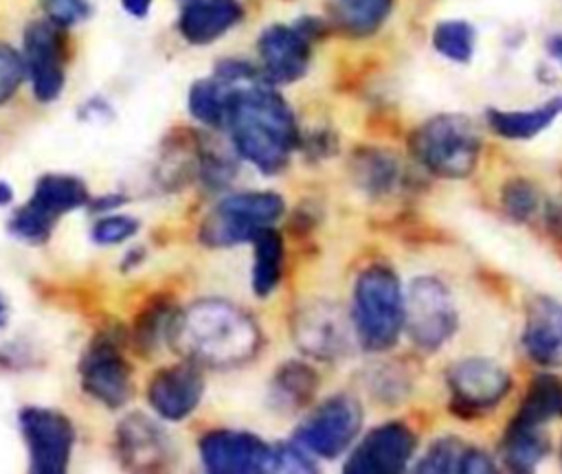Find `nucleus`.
Returning <instances> with one entry per match:
<instances>
[{"label": "nucleus", "mask_w": 562, "mask_h": 474, "mask_svg": "<svg viewBox=\"0 0 562 474\" xmlns=\"http://www.w3.org/2000/svg\"><path fill=\"white\" fill-rule=\"evenodd\" d=\"M448 386L452 404L461 415L483 413L494 408L509 391V373L487 358H465L450 366Z\"/></svg>", "instance_id": "nucleus-11"}, {"label": "nucleus", "mask_w": 562, "mask_h": 474, "mask_svg": "<svg viewBox=\"0 0 562 474\" xmlns=\"http://www.w3.org/2000/svg\"><path fill=\"white\" fill-rule=\"evenodd\" d=\"M55 226V219L48 217L46 213L37 211L33 204H24L20 206L11 222H9V228L13 235H18L20 239H26V241H33V244H42L48 239L50 230Z\"/></svg>", "instance_id": "nucleus-31"}, {"label": "nucleus", "mask_w": 562, "mask_h": 474, "mask_svg": "<svg viewBox=\"0 0 562 474\" xmlns=\"http://www.w3.org/2000/svg\"><path fill=\"white\" fill-rule=\"evenodd\" d=\"M24 66L31 77L33 94L48 103L61 94L66 42L50 20L31 22L24 31Z\"/></svg>", "instance_id": "nucleus-12"}, {"label": "nucleus", "mask_w": 562, "mask_h": 474, "mask_svg": "<svg viewBox=\"0 0 562 474\" xmlns=\"http://www.w3.org/2000/svg\"><path fill=\"white\" fill-rule=\"evenodd\" d=\"M7 316H9V309H7V303H4V298L0 294V327L7 323Z\"/></svg>", "instance_id": "nucleus-40"}, {"label": "nucleus", "mask_w": 562, "mask_h": 474, "mask_svg": "<svg viewBox=\"0 0 562 474\" xmlns=\"http://www.w3.org/2000/svg\"><path fill=\"white\" fill-rule=\"evenodd\" d=\"M362 426L360 404L349 395H334L325 399L296 428L294 443L310 456L334 459L345 452Z\"/></svg>", "instance_id": "nucleus-7"}, {"label": "nucleus", "mask_w": 562, "mask_h": 474, "mask_svg": "<svg viewBox=\"0 0 562 474\" xmlns=\"http://www.w3.org/2000/svg\"><path fill=\"white\" fill-rule=\"evenodd\" d=\"M413 158L441 178H468L481 154V140L461 114H439L424 121L408 140Z\"/></svg>", "instance_id": "nucleus-3"}, {"label": "nucleus", "mask_w": 562, "mask_h": 474, "mask_svg": "<svg viewBox=\"0 0 562 474\" xmlns=\"http://www.w3.org/2000/svg\"><path fill=\"white\" fill-rule=\"evenodd\" d=\"M283 213V200L270 191H248L224 198L202 222L200 239L224 248L250 241L259 230L272 226Z\"/></svg>", "instance_id": "nucleus-5"}, {"label": "nucleus", "mask_w": 562, "mask_h": 474, "mask_svg": "<svg viewBox=\"0 0 562 474\" xmlns=\"http://www.w3.org/2000/svg\"><path fill=\"white\" fill-rule=\"evenodd\" d=\"M547 50H549V55L562 66V33L551 35V37L547 40Z\"/></svg>", "instance_id": "nucleus-38"}, {"label": "nucleus", "mask_w": 562, "mask_h": 474, "mask_svg": "<svg viewBox=\"0 0 562 474\" xmlns=\"http://www.w3.org/2000/svg\"><path fill=\"white\" fill-rule=\"evenodd\" d=\"M393 2L395 0H327V15L342 33L367 37L389 18Z\"/></svg>", "instance_id": "nucleus-20"}, {"label": "nucleus", "mask_w": 562, "mask_h": 474, "mask_svg": "<svg viewBox=\"0 0 562 474\" xmlns=\"http://www.w3.org/2000/svg\"><path fill=\"white\" fill-rule=\"evenodd\" d=\"M81 386L97 402L119 408L130 399L132 371L112 334L97 336L79 364Z\"/></svg>", "instance_id": "nucleus-9"}, {"label": "nucleus", "mask_w": 562, "mask_h": 474, "mask_svg": "<svg viewBox=\"0 0 562 474\" xmlns=\"http://www.w3.org/2000/svg\"><path fill=\"white\" fill-rule=\"evenodd\" d=\"M522 345L538 364H562V305L538 296L531 301Z\"/></svg>", "instance_id": "nucleus-19"}, {"label": "nucleus", "mask_w": 562, "mask_h": 474, "mask_svg": "<svg viewBox=\"0 0 562 474\" xmlns=\"http://www.w3.org/2000/svg\"><path fill=\"white\" fill-rule=\"evenodd\" d=\"M123 9L134 15V18H145L149 7H151V0H121Z\"/></svg>", "instance_id": "nucleus-37"}, {"label": "nucleus", "mask_w": 562, "mask_h": 474, "mask_svg": "<svg viewBox=\"0 0 562 474\" xmlns=\"http://www.w3.org/2000/svg\"><path fill=\"white\" fill-rule=\"evenodd\" d=\"M204 393V377L195 362L187 360L182 364L160 369L147 388L151 408L169 421H180L191 415Z\"/></svg>", "instance_id": "nucleus-14"}, {"label": "nucleus", "mask_w": 562, "mask_h": 474, "mask_svg": "<svg viewBox=\"0 0 562 474\" xmlns=\"http://www.w3.org/2000/svg\"><path fill=\"white\" fill-rule=\"evenodd\" d=\"M476 33L465 20H443L432 31V46L443 57L465 64L472 59Z\"/></svg>", "instance_id": "nucleus-29"}, {"label": "nucleus", "mask_w": 562, "mask_h": 474, "mask_svg": "<svg viewBox=\"0 0 562 474\" xmlns=\"http://www.w3.org/2000/svg\"><path fill=\"white\" fill-rule=\"evenodd\" d=\"M560 114H562V97H553L547 103L531 110H514V112L490 110L487 123L498 136H505L512 140H525L540 134Z\"/></svg>", "instance_id": "nucleus-21"}, {"label": "nucleus", "mask_w": 562, "mask_h": 474, "mask_svg": "<svg viewBox=\"0 0 562 474\" xmlns=\"http://www.w3.org/2000/svg\"><path fill=\"white\" fill-rule=\"evenodd\" d=\"M178 31L191 44H211L244 15L239 0H178Z\"/></svg>", "instance_id": "nucleus-18"}, {"label": "nucleus", "mask_w": 562, "mask_h": 474, "mask_svg": "<svg viewBox=\"0 0 562 474\" xmlns=\"http://www.w3.org/2000/svg\"><path fill=\"white\" fill-rule=\"evenodd\" d=\"M316 388H318V377L303 362L283 364L272 380V393L285 410L303 408L314 397Z\"/></svg>", "instance_id": "nucleus-27"}, {"label": "nucleus", "mask_w": 562, "mask_h": 474, "mask_svg": "<svg viewBox=\"0 0 562 474\" xmlns=\"http://www.w3.org/2000/svg\"><path fill=\"white\" fill-rule=\"evenodd\" d=\"M415 435L404 424L373 428L349 456L347 472H400L415 452Z\"/></svg>", "instance_id": "nucleus-15"}, {"label": "nucleus", "mask_w": 562, "mask_h": 474, "mask_svg": "<svg viewBox=\"0 0 562 474\" xmlns=\"http://www.w3.org/2000/svg\"><path fill=\"white\" fill-rule=\"evenodd\" d=\"M468 450L470 448L461 443L457 437H441L428 448L417 470L419 472H463Z\"/></svg>", "instance_id": "nucleus-30"}, {"label": "nucleus", "mask_w": 562, "mask_h": 474, "mask_svg": "<svg viewBox=\"0 0 562 474\" xmlns=\"http://www.w3.org/2000/svg\"><path fill=\"white\" fill-rule=\"evenodd\" d=\"M136 230H138L136 219H132L127 215H110V217H103L94 224L92 239L101 246H110V244L127 241Z\"/></svg>", "instance_id": "nucleus-35"}, {"label": "nucleus", "mask_w": 562, "mask_h": 474, "mask_svg": "<svg viewBox=\"0 0 562 474\" xmlns=\"http://www.w3.org/2000/svg\"><path fill=\"white\" fill-rule=\"evenodd\" d=\"M503 206L507 215H512L518 222H525L538 208V193L527 180L514 178L503 189Z\"/></svg>", "instance_id": "nucleus-32"}, {"label": "nucleus", "mask_w": 562, "mask_h": 474, "mask_svg": "<svg viewBox=\"0 0 562 474\" xmlns=\"http://www.w3.org/2000/svg\"><path fill=\"white\" fill-rule=\"evenodd\" d=\"M88 202V189L86 184L75 176L64 173H46L37 180L33 198L29 204H33L37 211L46 213L57 222L59 215L75 211Z\"/></svg>", "instance_id": "nucleus-22"}, {"label": "nucleus", "mask_w": 562, "mask_h": 474, "mask_svg": "<svg viewBox=\"0 0 562 474\" xmlns=\"http://www.w3.org/2000/svg\"><path fill=\"white\" fill-rule=\"evenodd\" d=\"M547 452H549V441H547V435L542 432V426L522 424L518 419L512 421L501 445V454L507 467L516 472L533 470L544 459Z\"/></svg>", "instance_id": "nucleus-23"}, {"label": "nucleus", "mask_w": 562, "mask_h": 474, "mask_svg": "<svg viewBox=\"0 0 562 474\" xmlns=\"http://www.w3.org/2000/svg\"><path fill=\"white\" fill-rule=\"evenodd\" d=\"M353 327L371 351L389 349L404 327L400 281L386 266H369L353 287Z\"/></svg>", "instance_id": "nucleus-4"}, {"label": "nucleus", "mask_w": 562, "mask_h": 474, "mask_svg": "<svg viewBox=\"0 0 562 474\" xmlns=\"http://www.w3.org/2000/svg\"><path fill=\"white\" fill-rule=\"evenodd\" d=\"M200 456L209 472L274 470V450L255 435L213 430L200 441Z\"/></svg>", "instance_id": "nucleus-13"}, {"label": "nucleus", "mask_w": 562, "mask_h": 474, "mask_svg": "<svg viewBox=\"0 0 562 474\" xmlns=\"http://www.w3.org/2000/svg\"><path fill=\"white\" fill-rule=\"evenodd\" d=\"M558 417H562V380L540 373L531 380V386L514 419L531 426H544Z\"/></svg>", "instance_id": "nucleus-24"}, {"label": "nucleus", "mask_w": 562, "mask_h": 474, "mask_svg": "<svg viewBox=\"0 0 562 474\" xmlns=\"http://www.w3.org/2000/svg\"><path fill=\"white\" fill-rule=\"evenodd\" d=\"M24 75L26 66L22 55L15 53L11 46L0 44V105H4L15 94Z\"/></svg>", "instance_id": "nucleus-34"}, {"label": "nucleus", "mask_w": 562, "mask_h": 474, "mask_svg": "<svg viewBox=\"0 0 562 474\" xmlns=\"http://www.w3.org/2000/svg\"><path fill=\"white\" fill-rule=\"evenodd\" d=\"M404 325L411 340L424 349H439L457 329V312L446 285L432 276L411 283L404 298Z\"/></svg>", "instance_id": "nucleus-6"}, {"label": "nucleus", "mask_w": 562, "mask_h": 474, "mask_svg": "<svg viewBox=\"0 0 562 474\" xmlns=\"http://www.w3.org/2000/svg\"><path fill=\"white\" fill-rule=\"evenodd\" d=\"M116 448L121 463L130 470H154L169 456L165 432L140 413H132L119 424Z\"/></svg>", "instance_id": "nucleus-17"}, {"label": "nucleus", "mask_w": 562, "mask_h": 474, "mask_svg": "<svg viewBox=\"0 0 562 474\" xmlns=\"http://www.w3.org/2000/svg\"><path fill=\"white\" fill-rule=\"evenodd\" d=\"M167 338L187 360L215 369L237 366L259 349V329L252 318L220 298H202L176 312Z\"/></svg>", "instance_id": "nucleus-2"}, {"label": "nucleus", "mask_w": 562, "mask_h": 474, "mask_svg": "<svg viewBox=\"0 0 562 474\" xmlns=\"http://www.w3.org/2000/svg\"><path fill=\"white\" fill-rule=\"evenodd\" d=\"M228 81L224 127H228L237 154L263 173L279 171L299 140L290 105L259 79Z\"/></svg>", "instance_id": "nucleus-1"}, {"label": "nucleus", "mask_w": 562, "mask_h": 474, "mask_svg": "<svg viewBox=\"0 0 562 474\" xmlns=\"http://www.w3.org/2000/svg\"><path fill=\"white\" fill-rule=\"evenodd\" d=\"M257 48L263 75L272 83H292L307 72L310 42L299 29L285 24L268 26L259 37Z\"/></svg>", "instance_id": "nucleus-16"}, {"label": "nucleus", "mask_w": 562, "mask_h": 474, "mask_svg": "<svg viewBox=\"0 0 562 474\" xmlns=\"http://www.w3.org/2000/svg\"><path fill=\"white\" fill-rule=\"evenodd\" d=\"M397 173V162L380 149H364L353 158V178L369 193L380 195L391 191Z\"/></svg>", "instance_id": "nucleus-28"}, {"label": "nucleus", "mask_w": 562, "mask_h": 474, "mask_svg": "<svg viewBox=\"0 0 562 474\" xmlns=\"http://www.w3.org/2000/svg\"><path fill=\"white\" fill-rule=\"evenodd\" d=\"M560 459H562V445H560Z\"/></svg>", "instance_id": "nucleus-41"}, {"label": "nucleus", "mask_w": 562, "mask_h": 474, "mask_svg": "<svg viewBox=\"0 0 562 474\" xmlns=\"http://www.w3.org/2000/svg\"><path fill=\"white\" fill-rule=\"evenodd\" d=\"M20 428L29 448L31 472L61 474L68 467L75 430L68 417L48 408H24L20 413Z\"/></svg>", "instance_id": "nucleus-8"}, {"label": "nucleus", "mask_w": 562, "mask_h": 474, "mask_svg": "<svg viewBox=\"0 0 562 474\" xmlns=\"http://www.w3.org/2000/svg\"><path fill=\"white\" fill-rule=\"evenodd\" d=\"M255 246V266H252V290L259 296L270 294L281 276V263H283V241L279 233L268 226L259 230L252 239Z\"/></svg>", "instance_id": "nucleus-25"}, {"label": "nucleus", "mask_w": 562, "mask_h": 474, "mask_svg": "<svg viewBox=\"0 0 562 474\" xmlns=\"http://www.w3.org/2000/svg\"><path fill=\"white\" fill-rule=\"evenodd\" d=\"M48 20L57 26H72L90 15L86 0H40Z\"/></svg>", "instance_id": "nucleus-36"}, {"label": "nucleus", "mask_w": 562, "mask_h": 474, "mask_svg": "<svg viewBox=\"0 0 562 474\" xmlns=\"http://www.w3.org/2000/svg\"><path fill=\"white\" fill-rule=\"evenodd\" d=\"M7 202H11V189L4 182H0V204H7Z\"/></svg>", "instance_id": "nucleus-39"}, {"label": "nucleus", "mask_w": 562, "mask_h": 474, "mask_svg": "<svg viewBox=\"0 0 562 474\" xmlns=\"http://www.w3.org/2000/svg\"><path fill=\"white\" fill-rule=\"evenodd\" d=\"M173 314L176 312H169L167 305H151L147 312H143V316H138V323H136V340H138V347L143 349H149L156 345L158 336H167L169 331V325L173 320Z\"/></svg>", "instance_id": "nucleus-33"}, {"label": "nucleus", "mask_w": 562, "mask_h": 474, "mask_svg": "<svg viewBox=\"0 0 562 474\" xmlns=\"http://www.w3.org/2000/svg\"><path fill=\"white\" fill-rule=\"evenodd\" d=\"M228 92L231 81L220 75H215L213 79L195 81L189 90V112L204 125L224 127Z\"/></svg>", "instance_id": "nucleus-26"}, {"label": "nucleus", "mask_w": 562, "mask_h": 474, "mask_svg": "<svg viewBox=\"0 0 562 474\" xmlns=\"http://www.w3.org/2000/svg\"><path fill=\"white\" fill-rule=\"evenodd\" d=\"M292 336L303 353L318 360H336L349 351L351 327L342 309L329 301L303 305L292 320Z\"/></svg>", "instance_id": "nucleus-10"}]
</instances>
